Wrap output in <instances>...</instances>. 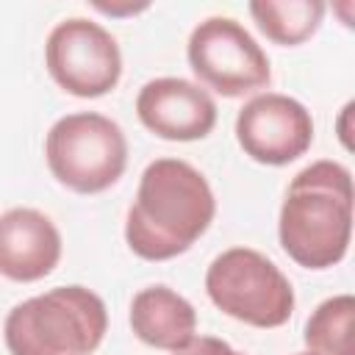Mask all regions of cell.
Returning <instances> with one entry per match:
<instances>
[{
	"mask_svg": "<svg viewBox=\"0 0 355 355\" xmlns=\"http://www.w3.org/2000/svg\"><path fill=\"white\" fill-rule=\"evenodd\" d=\"M349 114H352V103H347V105H344V111H341V133H338L347 150L352 147V141H349V136H347V119H349Z\"/></svg>",
	"mask_w": 355,
	"mask_h": 355,
	"instance_id": "2e32d148",
	"label": "cell"
},
{
	"mask_svg": "<svg viewBox=\"0 0 355 355\" xmlns=\"http://www.w3.org/2000/svg\"><path fill=\"white\" fill-rule=\"evenodd\" d=\"M50 78L75 97H103L122 78V53L116 39L86 17H69L53 25L44 42Z\"/></svg>",
	"mask_w": 355,
	"mask_h": 355,
	"instance_id": "52a82bcc",
	"label": "cell"
},
{
	"mask_svg": "<svg viewBox=\"0 0 355 355\" xmlns=\"http://www.w3.org/2000/svg\"><path fill=\"white\" fill-rule=\"evenodd\" d=\"M236 139L252 161L286 166L308 153L313 141V119L300 100L280 92H261L239 111Z\"/></svg>",
	"mask_w": 355,
	"mask_h": 355,
	"instance_id": "ba28073f",
	"label": "cell"
},
{
	"mask_svg": "<svg viewBox=\"0 0 355 355\" xmlns=\"http://www.w3.org/2000/svg\"><path fill=\"white\" fill-rule=\"evenodd\" d=\"M130 327L147 347L175 352L197 336V311L175 288L155 283L130 300Z\"/></svg>",
	"mask_w": 355,
	"mask_h": 355,
	"instance_id": "8fae6325",
	"label": "cell"
},
{
	"mask_svg": "<svg viewBox=\"0 0 355 355\" xmlns=\"http://www.w3.org/2000/svg\"><path fill=\"white\" fill-rule=\"evenodd\" d=\"M172 355H244V352L233 349L227 341H222L216 336H194L189 344H183Z\"/></svg>",
	"mask_w": 355,
	"mask_h": 355,
	"instance_id": "5bb4252c",
	"label": "cell"
},
{
	"mask_svg": "<svg viewBox=\"0 0 355 355\" xmlns=\"http://www.w3.org/2000/svg\"><path fill=\"white\" fill-rule=\"evenodd\" d=\"M139 122L166 141L205 139L216 125V103L186 78H153L136 94Z\"/></svg>",
	"mask_w": 355,
	"mask_h": 355,
	"instance_id": "9c48e42d",
	"label": "cell"
},
{
	"mask_svg": "<svg viewBox=\"0 0 355 355\" xmlns=\"http://www.w3.org/2000/svg\"><path fill=\"white\" fill-rule=\"evenodd\" d=\"M44 161L61 186L78 194H100L122 178L128 139L111 116L75 111L55 119L47 130Z\"/></svg>",
	"mask_w": 355,
	"mask_h": 355,
	"instance_id": "277c9868",
	"label": "cell"
},
{
	"mask_svg": "<svg viewBox=\"0 0 355 355\" xmlns=\"http://www.w3.org/2000/svg\"><path fill=\"white\" fill-rule=\"evenodd\" d=\"M214 214L216 197L197 166L183 158H155L139 178L125 241L144 261H169L211 227Z\"/></svg>",
	"mask_w": 355,
	"mask_h": 355,
	"instance_id": "6da1fadb",
	"label": "cell"
},
{
	"mask_svg": "<svg viewBox=\"0 0 355 355\" xmlns=\"http://www.w3.org/2000/svg\"><path fill=\"white\" fill-rule=\"evenodd\" d=\"M355 324V297L333 294L319 302L305 322V347L313 355H355L352 344Z\"/></svg>",
	"mask_w": 355,
	"mask_h": 355,
	"instance_id": "4fadbf2b",
	"label": "cell"
},
{
	"mask_svg": "<svg viewBox=\"0 0 355 355\" xmlns=\"http://www.w3.org/2000/svg\"><path fill=\"white\" fill-rule=\"evenodd\" d=\"M247 8L261 33L283 47H294L311 39L327 11L322 0H252Z\"/></svg>",
	"mask_w": 355,
	"mask_h": 355,
	"instance_id": "7c38bea8",
	"label": "cell"
},
{
	"mask_svg": "<svg viewBox=\"0 0 355 355\" xmlns=\"http://www.w3.org/2000/svg\"><path fill=\"white\" fill-rule=\"evenodd\" d=\"M294 355H313V352H308V349H305V352H294Z\"/></svg>",
	"mask_w": 355,
	"mask_h": 355,
	"instance_id": "e0dca14e",
	"label": "cell"
},
{
	"mask_svg": "<svg viewBox=\"0 0 355 355\" xmlns=\"http://www.w3.org/2000/svg\"><path fill=\"white\" fill-rule=\"evenodd\" d=\"M211 302L252 327H280L294 313V288L288 277L252 247H230L219 252L205 272Z\"/></svg>",
	"mask_w": 355,
	"mask_h": 355,
	"instance_id": "5b68a950",
	"label": "cell"
},
{
	"mask_svg": "<svg viewBox=\"0 0 355 355\" xmlns=\"http://www.w3.org/2000/svg\"><path fill=\"white\" fill-rule=\"evenodd\" d=\"M61 233L36 208H8L0 214V275L14 283L47 277L61 261Z\"/></svg>",
	"mask_w": 355,
	"mask_h": 355,
	"instance_id": "30bf717a",
	"label": "cell"
},
{
	"mask_svg": "<svg viewBox=\"0 0 355 355\" xmlns=\"http://www.w3.org/2000/svg\"><path fill=\"white\" fill-rule=\"evenodd\" d=\"M105 330V302L86 286H55L22 300L3 322L11 355H92Z\"/></svg>",
	"mask_w": 355,
	"mask_h": 355,
	"instance_id": "3957f363",
	"label": "cell"
},
{
	"mask_svg": "<svg viewBox=\"0 0 355 355\" xmlns=\"http://www.w3.org/2000/svg\"><path fill=\"white\" fill-rule=\"evenodd\" d=\"M97 11L103 14H111V17H125V14H136V11H144L147 3H122V6H114V3H92Z\"/></svg>",
	"mask_w": 355,
	"mask_h": 355,
	"instance_id": "9a60e30c",
	"label": "cell"
},
{
	"mask_svg": "<svg viewBox=\"0 0 355 355\" xmlns=\"http://www.w3.org/2000/svg\"><path fill=\"white\" fill-rule=\"evenodd\" d=\"M186 55L200 83L222 97H244L272 80L263 47L233 17L202 19L189 36Z\"/></svg>",
	"mask_w": 355,
	"mask_h": 355,
	"instance_id": "8992f818",
	"label": "cell"
},
{
	"mask_svg": "<svg viewBox=\"0 0 355 355\" xmlns=\"http://www.w3.org/2000/svg\"><path fill=\"white\" fill-rule=\"evenodd\" d=\"M277 239L286 255L305 269L336 266L352 239V175L322 158L300 169L283 197Z\"/></svg>",
	"mask_w": 355,
	"mask_h": 355,
	"instance_id": "7a4b0ae2",
	"label": "cell"
}]
</instances>
